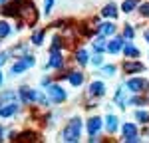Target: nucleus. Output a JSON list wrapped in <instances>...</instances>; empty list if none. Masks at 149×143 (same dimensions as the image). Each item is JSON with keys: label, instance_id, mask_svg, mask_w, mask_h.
Instances as JSON below:
<instances>
[{"label": "nucleus", "instance_id": "423d86ee", "mask_svg": "<svg viewBox=\"0 0 149 143\" xmlns=\"http://www.w3.org/2000/svg\"><path fill=\"white\" fill-rule=\"evenodd\" d=\"M18 95H20V103H24V106H36L40 90H32L28 85H22V87H18Z\"/></svg>", "mask_w": 149, "mask_h": 143}, {"label": "nucleus", "instance_id": "473e14b6", "mask_svg": "<svg viewBox=\"0 0 149 143\" xmlns=\"http://www.w3.org/2000/svg\"><path fill=\"white\" fill-rule=\"evenodd\" d=\"M42 10H44V14H50V12L54 10V0H44V8H42Z\"/></svg>", "mask_w": 149, "mask_h": 143}, {"label": "nucleus", "instance_id": "20e7f679", "mask_svg": "<svg viewBox=\"0 0 149 143\" xmlns=\"http://www.w3.org/2000/svg\"><path fill=\"white\" fill-rule=\"evenodd\" d=\"M44 92H46L48 99H50V103H64L66 99H68V94H66V90L60 85V83H50L44 87Z\"/></svg>", "mask_w": 149, "mask_h": 143}, {"label": "nucleus", "instance_id": "dca6fc26", "mask_svg": "<svg viewBox=\"0 0 149 143\" xmlns=\"http://www.w3.org/2000/svg\"><path fill=\"white\" fill-rule=\"evenodd\" d=\"M68 82H70V85H74V87H81L84 82H86V74L80 72V70H72L68 74Z\"/></svg>", "mask_w": 149, "mask_h": 143}, {"label": "nucleus", "instance_id": "6e6552de", "mask_svg": "<svg viewBox=\"0 0 149 143\" xmlns=\"http://www.w3.org/2000/svg\"><path fill=\"white\" fill-rule=\"evenodd\" d=\"M121 70H123V74L135 76V74H141V72H145V66H143V62H139L137 58H135V60H129V58H127L125 62L121 64Z\"/></svg>", "mask_w": 149, "mask_h": 143}, {"label": "nucleus", "instance_id": "aec40b11", "mask_svg": "<svg viewBox=\"0 0 149 143\" xmlns=\"http://www.w3.org/2000/svg\"><path fill=\"white\" fill-rule=\"evenodd\" d=\"M74 62H76L80 68L88 66V64H90V54H88V50H84V48L76 50V54H74Z\"/></svg>", "mask_w": 149, "mask_h": 143}, {"label": "nucleus", "instance_id": "4468645a", "mask_svg": "<svg viewBox=\"0 0 149 143\" xmlns=\"http://www.w3.org/2000/svg\"><path fill=\"white\" fill-rule=\"evenodd\" d=\"M103 125H105V131H107L109 135H113V133H117V129H119V119H117V115H113V113H107Z\"/></svg>", "mask_w": 149, "mask_h": 143}, {"label": "nucleus", "instance_id": "9d476101", "mask_svg": "<svg viewBox=\"0 0 149 143\" xmlns=\"http://www.w3.org/2000/svg\"><path fill=\"white\" fill-rule=\"evenodd\" d=\"M105 92H107V87H105V83L100 82V80H93L92 83H90V87H88V95L90 97H103L105 95Z\"/></svg>", "mask_w": 149, "mask_h": 143}, {"label": "nucleus", "instance_id": "5701e85b", "mask_svg": "<svg viewBox=\"0 0 149 143\" xmlns=\"http://www.w3.org/2000/svg\"><path fill=\"white\" fill-rule=\"evenodd\" d=\"M100 74H102L103 78H113L115 74H117V66L115 64H105V66H100Z\"/></svg>", "mask_w": 149, "mask_h": 143}, {"label": "nucleus", "instance_id": "9b49d317", "mask_svg": "<svg viewBox=\"0 0 149 143\" xmlns=\"http://www.w3.org/2000/svg\"><path fill=\"white\" fill-rule=\"evenodd\" d=\"M123 44H125V38L123 36H111V42H107V46H105V52H109V54H119L121 52V48H123Z\"/></svg>", "mask_w": 149, "mask_h": 143}, {"label": "nucleus", "instance_id": "f704fd0d", "mask_svg": "<svg viewBox=\"0 0 149 143\" xmlns=\"http://www.w3.org/2000/svg\"><path fill=\"white\" fill-rule=\"evenodd\" d=\"M8 56H10L8 52H2V54H0V66H4V64H6V60H8Z\"/></svg>", "mask_w": 149, "mask_h": 143}, {"label": "nucleus", "instance_id": "2eb2a0df", "mask_svg": "<svg viewBox=\"0 0 149 143\" xmlns=\"http://www.w3.org/2000/svg\"><path fill=\"white\" fill-rule=\"evenodd\" d=\"M121 52H123V56L125 58H129V60H135V58H139V48L133 44V40H127L125 44H123V48H121Z\"/></svg>", "mask_w": 149, "mask_h": 143}, {"label": "nucleus", "instance_id": "bb28decb", "mask_svg": "<svg viewBox=\"0 0 149 143\" xmlns=\"http://www.w3.org/2000/svg\"><path fill=\"white\" fill-rule=\"evenodd\" d=\"M121 133H123V137H127V135H135V133H137V125L131 123V121H125V123L121 125Z\"/></svg>", "mask_w": 149, "mask_h": 143}, {"label": "nucleus", "instance_id": "f257e3e1", "mask_svg": "<svg viewBox=\"0 0 149 143\" xmlns=\"http://www.w3.org/2000/svg\"><path fill=\"white\" fill-rule=\"evenodd\" d=\"M81 129H84V121L80 117H72L64 125V129L60 131V139L66 143H76L81 137Z\"/></svg>", "mask_w": 149, "mask_h": 143}, {"label": "nucleus", "instance_id": "2f4dec72", "mask_svg": "<svg viewBox=\"0 0 149 143\" xmlns=\"http://www.w3.org/2000/svg\"><path fill=\"white\" fill-rule=\"evenodd\" d=\"M90 62H92V66H93V68H100V66L103 64V54L95 52V54H93L92 58H90Z\"/></svg>", "mask_w": 149, "mask_h": 143}, {"label": "nucleus", "instance_id": "4c0bfd02", "mask_svg": "<svg viewBox=\"0 0 149 143\" xmlns=\"http://www.w3.org/2000/svg\"><path fill=\"white\" fill-rule=\"evenodd\" d=\"M2 83H4V76H2V72H0V87H2Z\"/></svg>", "mask_w": 149, "mask_h": 143}, {"label": "nucleus", "instance_id": "c85d7f7f", "mask_svg": "<svg viewBox=\"0 0 149 143\" xmlns=\"http://www.w3.org/2000/svg\"><path fill=\"white\" fill-rule=\"evenodd\" d=\"M12 32V26L8 22H0V40H4V38H8Z\"/></svg>", "mask_w": 149, "mask_h": 143}, {"label": "nucleus", "instance_id": "e433bc0d", "mask_svg": "<svg viewBox=\"0 0 149 143\" xmlns=\"http://www.w3.org/2000/svg\"><path fill=\"white\" fill-rule=\"evenodd\" d=\"M143 38H145V42H147V44H149V28H147V30H145V32H143Z\"/></svg>", "mask_w": 149, "mask_h": 143}, {"label": "nucleus", "instance_id": "6ab92c4d", "mask_svg": "<svg viewBox=\"0 0 149 143\" xmlns=\"http://www.w3.org/2000/svg\"><path fill=\"white\" fill-rule=\"evenodd\" d=\"M102 16H103V18H107V20H115V18L119 16V8L115 6L113 2H107V4L102 8Z\"/></svg>", "mask_w": 149, "mask_h": 143}, {"label": "nucleus", "instance_id": "39448f33", "mask_svg": "<svg viewBox=\"0 0 149 143\" xmlns=\"http://www.w3.org/2000/svg\"><path fill=\"white\" fill-rule=\"evenodd\" d=\"M123 85L127 87V92H131V94H145V92H149V82L145 78H139V76L127 78Z\"/></svg>", "mask_w": 149, "mask_h": 143}, {"label": "nucleus", "instance_id": "7c9ffc66", "mask_svg": "<svg viewBox=\"0 0 149 143\" xmlns=\"http://www.w3.org/2000/svg\"><path fill=\"white\" fill-rule=\"evenodd\" d=\"M137 10H139V16H141V18H149V0H145V2H139Z\"/></svg>", "mask_w": 149, "mask_h": 143}, {"label": "nucleus", "instance_id": "72a5a7b5", "mask_svg": "<svg viewBox=\"0 0 149 143\" xmlns=\"http://www.w3.org/2000/svg\"><path fill=\"white\" fill-rule=\"evenodd\" d=\"M123 141H127V143H137V141H141V137H139V133H135V135H127V137H121Z\"/></svg>", "mask_w": 149, "mask_h": 143}, {"label": "nucleus", "instance_id": "ea45409f", "mask_svg": "<svg viewBox=\"0 0 149 143\" xmlns=\"http://www.w3.org/2000/svg\"><path fill=\"white\" fill-rule=\"evenodd\" d=\"M6 2H8V0H0V4H6Z\"/></svg>", "mask_w": 149, "mask_h": 143}, {"label": "nucleus", "instance_id": "393cba45", "mask_svg": "<svg viewBox=\"0 0 149 143\" xmlns=\"http://www.w3.org/2000/svg\"><path fill=\"white\" fill-rule=\"evenodd\" d=\"M44 38H46V30H34L32 36H30V42L34 46H42L44 44Z\"/></svg>", "mask_w": 149, "mask_h": 143}, {"label": "nucleus", "instance_id": "a211bd4d", "mask_svg": "<svg viewBox=\"0 0 149 143\" xmlns=\"http://www.w3.org/2000/svg\"><path fill=\"white\" fill-rule=\"evenodd\" d=\"M113 101H115V106H119L121 109H125V107H127V87H123V85H119V87L115 90Z\"/></svg>", "mask_w": 149, "mask_h": 143}, {"label": "nucleus", "instance_id": "ddd939ff", "mask_svg": "<svg viewBox=\"0 0 149 143\" xmlns=\"http://www.w3.org/2000/svg\"><path fill=\"white\" fill-rule=\"evenodd\" d=\"M97 34H102L103 38H111V36L117 34V26L113 24V20H107L97 26Z\"/></svg>", "mask_w": 149, "mask_h": 143}, {"label": "nucleus", "instance_id": "1a4fd4ad", "mask_svg": "<svg viewBox=\"0 0 149 143\" xmlns=\"http://www.w3.org/2000/svg\"><path fill=\"white\" fill-rule=\"evenodd\" d=\"M24 0H8L6 4H2V14L4 16H18L20 14V6H22Z\"/></svg>", "mask_w": 149, "mask_h": 143}, {"label": "nucleus", "instance_id": "0eeeda50", "mask_svg": "<svg viewBox=\"0 0 149 143\" xmlns=\"http://www.w3.org/2000/svg\"><path fill=\"white\" fill-rule=\"evenodd\" d=\"M66 64L64 50H50V60L46 62V70H62Z\"/></svg>", "mask_w": 149, "mask_h": 143}, {"label": "nucleus", "instance_id": "58836bf2", "mask_svg": "<svg viewBox=\"0 0 149 143\" xmlns=\"http://www.w3.org/2000/svg\"><path fill=\"white\" fill-rule=\"evenodd\" d=\"M2 135H4V127L0 125V137H2Z\"/></svg>", "mask_w": 149, "mask_h": 143}, {"label": "nucleus", "instance_id": "f3484780", "mask_svg": "<svg viewBox=\"0 0 149 143\" xmlns=\"http://www.w3.org/2000/svg\"><path fill=\"white\" fill-rule=\"evenodd\" d=\"M18 113V101H8L0 103V117H12Z\"/></svg>", "mask_w": 149, "mask_h": 143}, {"label": "nucleus", "instance_id": "f8f14e48", "mask_svg": "<svg viewBox=\"0 0 149 143\" xmlns=\"http://www.w3.org/2000/svg\"><path fill=\"white\" fill-rule=\"evenodd\" d=\"M86 127H88V133L90 135H100V131L103 129V119L93 115V117H90L86 121Z\"/></svg>", "mask_w": 149, "mask_h": 143}, {"label": "nucleus", "instance_id": "c9c22d12", "mask_svg": "<svg viewBox=\"0 0 149 143\" xmlns=\"http://www.w3.org/2000/svg\"><path fill=\"white\" fill-rule=\"evenodd\" d=\"M40 83H42V87H46V85H50V83H52V78H42V80H40Z\"/></svg>", "mask_w": 149, "mask_h": 143}, {"label": "nucleus", "instance_id": "f03ea898", "mask_svg": "<svg viewBox=\"0 0 149 143\" xmlns=\"http://www.w3.org/2000/svg\"><path fill=\"white\" fill-rule=\"evenodd\" d=\"M18 18H22V22L26 24V26H32V24L38 22V8H36V4L32 0H24L22 2Z\"/></svg>", "mask_w": 149, "mask_h": 143}, {"label": "nucleus", "instance_id": "c756f323", "mask_svg": "<svg viewBox=\"0 0 149 143\" xmlns=\"http://www.w3.org/2000/svg\"><path fill=\"white\" fill-rule=\"evenodd\" d=\"M123 38H125V40H133V38H135V28H133V24H125V26H123Z\"/></svg>", "mask_w": 149, "mask_h": 143}, {"label": "nucleus", "instance_id": "7ed1b4c3", "mask_svg": "<svg viewBox=\"0 0 149 143\" xmlns=\"http://www.w3.org/2000/svg\"><path fill=\"white\" fill-rule=\"evenodd\" d=\"M36 66V58L34 56H30V54H24V56H18L16 58V62L12 64L10 68V76H20V74H24V72H28L30 68H34Z\"/></svg>", "mask_w": 149, "mask_h": 143}, {"label": "nucleus", "instance_id": "cd10ccee", "mask_svg": "<svg viewBox=\"0 0 149 143\" xmlns=\"http://www.w3.org/2000/svg\"><path fill=\"white\" fill-rule=\"evenodd\" d=\"M50 50H64V36L56 34L52 38V44H50Z\"/></svg>", "mask_w": 149, "mask_h": 143}, {"label": "nucleus", "instance_id": "4be33fe9", "mask_svg": "<svg viewBox=\"0 0 149 143\" xmlns=\"http://www.w3.org/2000/svg\"><path fill=\"white\" fill-rule=\"evenodd\" d=\"M105 46H107V42H105V38H103L102 34H97L95 38H93V42H92L93 52H100V54H103V52H105Z\"/></svg>", "mask_w": 149, "mask_h": 143}, {"label": "nucleus", "instance_id": "a878e982", "mask_svg": "<svg viewBox=\"0 0 149 143\" xmlns=\"http://www.w3.org/2000/svg\"><path fill=\"white\" fill-rule=\"evenodd\" d=\"M133 117H135V121H139L141 125H149V111L147 109H135Z\"/></svg>", "mask_w": 149, "mask_h": 143}, {"label": "nucleus", "instance_id": "b1692460", "mask_svg": "<svg viewBox=\"0 0 149 143\" xmlns=\"http://www.w3.org/2000/svg\"><path fill=\"white\" fill-rule=\"evenodd\" d=\"M139 2H141V0H123V2H121V12H123V14L135 12V8L139 6Z\"/></svg>", "mask_w": 149, "mask_h": 143}, {"label": "nucleus", "instance_id": "412c9836", "mask_svg": "<svg viewBox=\"0 0 149 143\" xmlns=\"http://www.w3.org/2000/svg\"><path fill=\"white\" fill-rule=\"evenodd\" d=\"M8 101H18V103H20V95H18L16 90L0 92V103H8Z\"/></svg>", "mask_w": 149, "mask_h": 143}]
</instances>
